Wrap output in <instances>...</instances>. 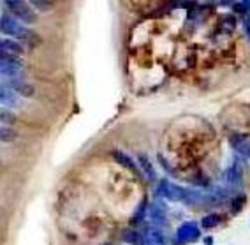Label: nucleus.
Segmentation results:
<instances>
[{"instance_id": "obj_1", "label": "nucleus", "mask_w": 250, "mask_h": 245, "mask_svg": "<svg viewBox=\"0 0 250 245\" xmlns=\"http://www.w3.org/2000/svg\"><path fill=\"white\" fill-rule=\"evenodd\" d=\"M0 30H2V34H5V36L16 37L18 43H21V45L37 46L41 43V37L37 36L36 32L20 25L13 16H9V14H2V18H0Z\"/></svg>"}, {"instance_id": "obj_2", "label": "nucleus", "mask_w": 250, "mask_h": 245, "mask_svg": "<svg viewBox=\"0 0 250 245\" xmlns=\"http://www.w3.org/2000/svg\"><path fill=\"white\" fill-rule=\"evenodd\" d=\"M155 192L167 201H185L188 191L187 189L180 187V185H176V183L169 182V180H159V183H157V187H155Z\"/></svg>"}, {"instance_id": "obj_3", "label": "nucleus", "mask_w": 250, "mask_h": 245, "mask_svg": "<svg viewBox=\"0 0 250 245\" xmlns=\"http://www.w3.org/2000/svg\"><path fill=\"white\" fill-rule=\"evenodd\" d=\"M4 5H7V9L20 20V22L25 23H34L36 22V13H34V7L27 2H20V0H7Z\"/></svg>"}, {"instance_id": "obj_4", "label": "nucleus", "mask_w": 250, "mask_h": 245, "mask_svg": "<svg viewBox=\"0 0 250 245\" xmlns=\"http://www.w3.org/2000/svg\"><path fill=\"white\" fill-rule=\"evenodd\" d=\"M0 71L5 78H20L23 74V64L18 57L0 53Z\"/></svg>"}, {"instance_id": "obj_5", "label": "nucleus", "mask_w": 250, "mask_h": 245, "mask_svg": "<svg viewBox=\"0 0 250 245\" xmlns=\"http://www.w3.org/2000/svg\"><path fill=\"white\" fill-rule=\"evenodd\" d=\"M201 231H199V226L194 223H185L178 227L176 231V240L182 242V244H194V242L199 240Z\"/></svg>"}, {"instance_id": "obj_6", "label": "nucleus", "mask_w": 250, "mask_h": 245, "mask_svg": "<svg viewBox=\"0 0 250 245\" xmlns=\"http://www.w3.org/2000/svg\"><path fill=\"white\" fill-rule=\"evenodd\" d=\"M4 85L13 90L14 94L23 95V97H32V95L36 94V89L25 80H21V78H7Z\"/></svg>"}, {"instance_id": "obj_7", "label": "nucleus", "mask_w": 250, "mask_h": 245, "mask_svg": "<svg viewBox=\"0 0 250 245\" xmlns=\"http://www.w3.org/2000/svg\"><path fill=\"white\" fill-rule=\"evenodd\" d=\"M229 143H231V147L234 148V152H238L241 157L250 159V141L245 138V136H241V134H232L231 138H229Z\"/></svg>"}, {"instance_id": "obj_8", "label": "nucleus", "mask_w": 250, "mask_h": 245, "mask_svg": "<svg viewBox=\"0 0 250 245\" xmlns=\"http://www.w3.org/2000/svg\"><path fill=\"white\" fill-rule=\"evenodd\" d=\"M224 180L231 185V187H238L241 183V180H243V168H241L240 164H231L226 170V173H224Z\"/></svg>"}, {"instance_id": "obj_9", "label": "nucleus", "mask_w": 250, "mask_h": 245, "mask_svg": "<svg viewBox=\"0 0 250 245\" xmlns=\"http://www.w3.org/2000/svg\"><path fill=\"white\" fill-rule=\"evenodd\" d=\"M23 51H25V49H23V45L21 43H18V41H13V39H2L0 41V53L20 58V55H21Z\"/></svg>"}, {"instance_id": "obj_10", "label": "nucleus", "mask_w": 250, "mask_h": 245, "mask_svg": "<svg viewBox=\"0 0 250 245\" xmlns=\"http://www.w3.org/2000/svg\"><path fill=\"white\" fill-rule=\"evenodd\" d=\"M122 240H124L127 245H146L145 235H141L138 229H132V227H125V229H122Z\"/></svg>"}, {"instance_id": "obj_11", "label": "nucleus", "mask_w": 250, "mask_h": 245, "mask_svg": "<svg viewBox=\"0 0 250 245\" xmlns=\"http://www.w3.org/2000/svg\"><path fill=\"white\" fill-rule=\"evenodd\" d=\"M0 101H2V106L5 108H18L20 106V97L18 94H14L13 90L7 89L5 85H2L0 89Z\"/></svg>"}, {"instance_id": "obj_12", "label": "nucleus", "mask_w": 250, "mask_h": 245, "mask_svg": "<svg viewBox=\"0 0 250 245\" xmlns=\"http://www.w3.org/2000/svg\"><path fill=\"white\" fill-rule=\"evenodd\" d=\"M145 240H146V245H166L167 240H166L164 233L157 227H148L145 231Z\"/></svg>"}, {"instance_id": "obj_13", "label": "nucleus", "mask_w": 250, "mask_h": 245, "mask_svg": "<svg viewBox=\"0 0 250 245\" xmlns=\"http://www.w3.org/2000/svg\"><path fill=\"white\" fill-rule=\"evenodd\" d=\"M111 157H113V159H115L120 166H124L125 170L138 171V166H136V162L132 160V157L127 156L125 152H122V150H113V152H111Z\"/></svg>"}, {"instance_id": "obj_14", "label": "nucleus", "mask_w": 250, "mask_h": 245, "mask_svg": "<svg viewBox=\"0 0 250 245\" xmlns=\"http://www.w3.org/2000/svg\"><path fill=\"white\" fill-rule=\"evenodd\" d=\"M138 162H139V166H141V170H143L146 180H150V182H155L157 173H155V170H153V166H152V162H150V159H148L146 156H143V154H139Z\"/></svg>"}, {"instance_id": "obj_15", "label": "nucleus", "mask_w": 250, "mask_h": 245, "mask_svg": "<svg viewBox=\"0 0 250 245\" xmlns=\"http://www.w3.org/2000/svg\"><path fill=\"white\" fill-rule=\"evenodd\" d=\"M150 219H152L155 224H166L167 221V215H166V206L161 203H153L150 206Z\"/></svg>"}, {"instance_id": "obj_16", "label": "nucleus", "mask_w": 250, "mask_h": 245, "mask_svg": "<svg viewBox=\"0 0 250 245\" xmlns=\"http://www.w3.org/2000/svg\"><path fill=\"white\" fill-rule=\"evenodd\" d=\"M220 221H222V217H220L219 214H210V215H205L201 221V226L205 227V229H211V227L219 226Z\"/></svg>"}, {"instance_id": "obj_17", "label": "nucleus", "mask_w": 250, "mask_h": 245, "mask_svg": "<svg viewBox=\"0 0 250 245\" xmlns=\"http://www.w3.org/2000/svg\"><path fill=\"white\" fill-rule=\"evenodd\" d=\"M14 138H16V133H14L11 127H5V125H2V131H0V139H2L4 143H11Z\"/></svg>"}, {"instance_id": "obj_18", "label": "nucleus", "mask_w": 250, "mask_h": 245, "mask_svg": "<svg viewBox=\"0 0 250 245\" xmlns=\"http://www.w3.org/2000/svg\"><path fill=\"white\" fill-rule=\"evenodd\" d=\"M231 5L236 13H243L245 16L250 13V0H245V2H232Z\"/></svg>"}, {"instance_id": "obj_19", "label": "nucleus", "mask_w": 250, "mask_h": 245, "mask_svg": "<svg viewBox=\"0 0 250 245\" xmlns=\"http://www.w3.org/2000/svg\"><path fill=\"white\" fill-rule=\"evenodd\" d=\"M245 201H247V198L243 196V194H241V196H236V198H234V200L231 201V208H232V212H234V214H238V212H240V210L243 208V206H245Z\"/></svg>"}, {"instance_id": "obj_20", "label": "nucleus", "mask_w": 250, "mask_h": 245, "mask_svg": "<svg viewBox=\"0 0 250 245\" xmlns=\"http://www.w3.org/2000/svg\"><path fill=\"white\" fill-rule=\"evenodd\" d=\"M32 7H36L37 11H48L53 7V2H48V0H34L30 2Z\"/></svg>"}, {"instance_id": "obj_21", "label": "nucleus", "mask_w": 250, "mask_h": 245, "mask_svg": "<svg viewBox=\"0 0 250 245\" xmlns=\"http://www.w3.org/2000/svg\"><path fill=\"white\" fill-rule=\"evenodd\" d=\"M0 118H2V124L5 125V127H9L11 124H14V115L9 111V110H2V113H0Z\"/></svg>"}, {"instance_id": "obj_22", "label": "nucleus", "mask_w": 250, "mask_h": 245, "mask_svg": "<svg viewBox=\"0 0 250 245\" xmlns=\"http://www.w3.org/2000/svg\"><path fill=\"white\" fill-rule=\"evenodd\" d=\"M243 28H245L247 36H249V39H250V13L247 14L245 20H243Z\"/></svg>"}, {"instance_id": "obj_23", "label": "nucleus", "mask_w": 250, "mask_h": 245, "mask_svg": "<svg viewBox=\"0 0 250 245\" xmlns=\"http://www.w3.org/2000/svg\"><path fill=\"white\" fill-rule=\"evenodd\" d=\"M104 245H113V244H104Z\"/></svg>"}]
</instances>
